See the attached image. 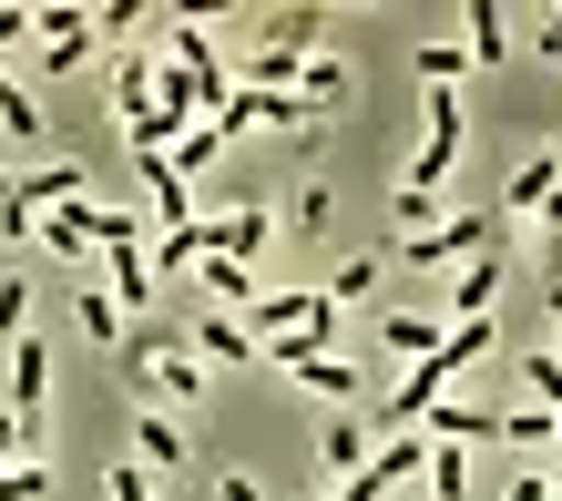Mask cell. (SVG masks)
<instances>
[{"label":"cell","mask_w":562,"mask_h":501,"mask_svg":"<svg viewBox=\"0 0 562 501\" xmlns=\"http://www.w3.org/2000/svg\"><path fill=\"white\" fill-rule=\"evenodd\" d=\"M31 42H42V73H72V62L103 42V21L72 11V0H42V11H31Z\"/></svg>","instance_id":"1"},{"label":"cell","mask_w":562,"mask_h":501,"mask_svg":"<svg viewBox=\"0 0 562 501\" xmlns=\"http://www.w3.org/2000/svg\"><path fill=\"white\" fill-rule=\"evenodd\" d=\"M11 410L21 420L52 410V338H11Z\"/></svg>","instance_id":"2"},{"label":"cell","mask_w":562,"mask_h":501,"mask_svg":"<svg viewBox=\"0 0 562 501\" xmlns=\"http://www.w3.org/2000/svg\"><path fill=\"white\" fill-rule=\"evenodd\" d=\"M481 246V215H450V225H429V236H400L389 256L400 266H450V256H471Z\"/></svg>","instance_id":"3"},{"label":"cell","mask_w":562,"mask_h":501,"mask_svg":"<svg viewBox=\"0 0 562 501\" xmlns=\"http://www.w3.org/2000/svg\"><path fill=\"white\" fill-rule=\"evenodd\" d=\"M256 246H267V205L236 194L225 215H205V256H256Z\"/></svg>","instance_id":"4"},{"label":"cell","mask_w":562,"mask_h":501,"mask_svg":"<svg viewBox=\"0 0 562 501\" xmlns=\"http://www.w3.org/2000/svg\"><path fill=\"white\" fill-rule=\"evenodd\" d=\"M134 175H144V194H154L164 225H194V185L175 175V154H134Z\"/></svg>","instance_id":"5"},{"label":"cell","mask_w":562,"mask_h":501,"mask_svg":"<svg viewBox=\"0 0 562 501\" xmlns=\"http://www.w3.org/2000/svg\"><path fill=\"white\" fill-rule=\"evenodd\" d=\"M552 194H562V154L532 144V154H521V175H512V215H542Z\"/></svg>","instance_id":"6"},{"label":"cell","mask_w":562,"mask_h":501,"mask_svg":"<svg viewBox=\"0 0 562 501\" xmlns=\"http://www.w3.org/2000/svg\"><path fill=\"white\" fill-rule=\"evenodd\" d=\"M379 338H389V358H400V369H419V358H429V348H440V338H450V327H429L419 308H389V327H379Z\"/></svg>","instance_id":"7"},{"label":"cell","mask_w":562,"mask_h":501,"mask_svg":"<svg viewBox=\"0 0 562 501\" xmlns=\"http://www.w3.org/2000/svg\"><path fill=\"white\" fill-rule=\"evenodd\" d=\"M317 450H327V471H338V481H358V471L379 460V450H369V430H358V420H327V430H317Z\"/></svg>","instance_id":"8"},{"label":"cell","mask_w":562,"mask_h":501,"mask_svg":"<svg viewBox=\"0 0 562 501\" xmlns=\"http://www.w3.org/2000/svg\"><path fill=\"white\" fill-rule=\"evenodd\" d=\"M296 103H307V113L348 103V62H338V52H307V73H296Z\"/></svg>","instance_id":"9"},{"label":"cell","mask_w":562,"mask_h":501,"mask_svg":"<svg viewBox=\"0 0 562 501\" xmlns=\"http://www.w3.org/2000/svg\"><path fill=\"white\" fill-rule=\"evenodd\" d=\"M184 338H194V348H205V358H215V369H246V358H256V338H246V327H236V318H225V308H215L205 327H184Z\"/></svg>","instance_id":"10"},{"label":"cell","mask_w":562,"mask_h":501,"mask_svg":"<svg viewBox=\"0 0 562 501\" xmlns=\"http://www.w3.org/2000/svg\"><path fill=\"white\" fill-rule=\"evenodd\" d=\"M205 287H215V308H225V318H256V277H246V256H205Z\"/></svg>","instance_id":"11"},{"label":"cell","mask_w":562,"mask_h":501,"mask_svg":"<svg viewBox=\"0 0 562 501\" xmlns=\"http://www.w3.org/2000/svg\"><path fill=\"white\" fill-rule=\"evenodd\" d=\"M154 389L175 399V410H194V399H205V358H184V348H164V358H154Z\"/></svg>","instance_id":"12"},{"label":"cell","mask_w":562,"mask_h":501,"mask_svg":"<svg viewBox=\"0 0 562 501\" xmlns=\"http://www.w3.org/2000/svg\"><path fill=\"white\" fill-rule=\"evenodd\" d=\"M491 338H502V327H491V318H450V338H440V369L460 379V369H471V358H491Z\"/></svg>","instance_id":"13"},{"label":"cell","mask_w":562,"mask_h":501,"mask_svg":"<svg viewBox=\"0 0 562 501\" xmlns=\"http://www.w3.org/2000/svg\"><path fill=\"white\" fill-rule=\"evenodd\" d=\"M460 42H471V73H491V62L512 52V21H502V11H491V0H481V11H471V31H460Z\"/></svg>","instance_id":"14"},{"label":"cell","mask_w":562,"mask_h":501,"mask_svg":"<svg viewBox=\"0 0 562 501\" xmlns=\"http://www.w3.org/2000/svg\"><path fill=\"white\" fill-rule=\"evenodd\" d=\"M460 318H491V297H502V256H481V266H460Z\"/></svg>","instance_id":"15"},{"label":"cell","mask_w":562,"mask_h":501,"mask_svg":"<svg viewBox=\"0 0 562 501\" xmlns=\"http://www.w3.org/2000/svg\"><path fill=\"white\" fill-rule=\"evenodd\" d=\"M419 82H429V92L471 82V42H429V52H419Z\"/></svg>","instance_id":"16"},{"label":"cell","mask_w":562,"mask_h":501,"mask_svg":"<svg viewBox=\"0 0 562 501\" xmlns=\"http://www.w3.org/2000/svg\"><path fill=\"white\" fill-rule=\"evenodd\" d=\"M72 318H82V338H123V327H134V318L113 308V287H82V297H72Z\"/></svg>","instance_id":"17"},{"label":"cell","mask_w":562,"mask_h":501,"mask_svg":"<svg viewBox=\"0 0 562 501\" xmlns=\"http://www.w3.org/2000/svg\"><path fill=\"white\" fill-rule=\"evenodd\" d=\"M429 501H471V460H460V441L429 450Z\"/></svg>","instance_id":"18"},{"label":"cell","mask_w":562,"mask_h":501,"mask_svg":"<svg viewBox=\"0 0 562 501\" xmlns=\"http://www.w3.org/2000/svg\"><path fill=\"white\" fill-rule=\"evenodd\" d=\"M267 52H296V62H307L317 52V11H277L267 21Z\"/></svg>","instance_id":"19"},{"label":"cell","mask_w":562,"mask_h":501,"mask_svg":"<svg viewBox=\"0 0 562 501\" xmlns=\"http://www.w3.org/2000/svg\"><path fill=\"white\" fill-rule=\"evenodd\" d=\"M0 123H11L21 144H42V103H31V92H21L11 73H0Z\"/></svg>","instance_id":"20"},{"label":"cell","mask_w":562,"mask_h":501,"mask_svg":"<svg viewBox=\"0 0 562 501\" xmlns=\"http://www.w3.org/2000/svg\"><path fill=\"white\" fill-rule=\"evenodd\" d=\"M215 154H225V133H215V123H194V133H184V144H175V175L194 185V175H205V164H215Z\"/></svg>","instance_id":"21"},{"label":"cell","mask_w":562,"mask_h":501,"mask_svg":"<svg viewBox=\"0 0 562 501\" xmlns=\"http://www.w3.org/2000/svg\"><path fill=\"white\" fill-rule=\"evenodd\" d=\"M144 430V460H154V471H175V460H184V420H134Z\"/></svg>","instance_id":"22"},{"label":"cell","mask_w":562,"mask_h":501,"mask_svg":"<svg viewBox=\"0 0 562 501\" xmlns=\"http://www.w3.org/2000/svg\"><path fill=\"white\" fill-rule=\"evenodd\" d=\"M52 491V460H11V471H0V501H42Z\"/></svg>","instance_id":"23"},{"label":"cell","mask_w":562,"mask_h":501,"mask_svg":"<svg viewBox=\"0 0 562 501\" xmlns=\"http://www.w3.org/2000/svg\"><path fill=\"white\" fill-rule=\"evenodd\" d=\"M429 225H450V215H440V194H419V185H400V236H429Z\"/></svg>","instance_id":"24"},{"label":"cell","mask_w":562,"mask_h":501,"mask_svg":"<svg viewBox=\"0 0 562 501\" xmlns=\"http://www.w3.org/2000/svg\"><path fill=\"white\" fill-rule=\"evenodd\" d=\"M521 389H532V399H542V410H562V348H542V358H532V369H521Z\"/></svg>","instance_id":"25"},{"label":"cell","mask_w":562,"mask_h":501,"mask_svg":"<svg viewBox=\"0 0 562 501\" xmlns=\"http://www.w3.org/2000/svg\"><path fill=\"white\" fill-rule=\"evenodd\" d=\"M31 327V277H0V338H21Z\"/></svg>","instance_id":"26"},{"label":"cell","mask_w":562,"mask_h":501,"mask_svg":"<svg viewBox=\"0 0 562 501\" xmlns=\"http://www.w3.org/2000/svg\"><path fill=\"white\" fill-rule=\"evenodd\" d=\"M369 287H379V256H348L338 266V308H348V297H369Z\"/></svg>","instance_id":"27"},{"label":"cell","mask_w":562,"mask_h":501,"mask_svg":"<svg viewBox=\"0 0 562 501\" xmlns=\"http://www.w3.org/2000/svg\"><path fill=\"white\" fill-rule=\"evenodd\" d=\"M113 501H154V481H144V460H113V481H103Z\"/></svg>","instance_id":"28"},{"label":"cell","mask_w":562,"mask_h":501,"mask_svg":"<svg viewBox=\"0 0 562 501\" xmlns=\"http://www.w3.org/2000/svg\"><path fill=\"white\" fill-rule=\"evenodd\" d=\"M215 501H267V491H256V471H225V481H215Z\"/></svg>","instance_id":"29"},{"label":"cell","mask_w":562,"mask_h":501,"mask_svg":"<svg viewBox=\"0 0 562 501\" xmlns=\"http://www.w3.org/2000/svg\"><path fill=\"white\" fill-rule=\"evenodd\" d=\"M502 501H552V481H542V471H521V481H512Z\"/></svg>","instance_id":"30"},{"label":"cell","mask_w":562,"mask_h":501,"mask_svg":"<svg viewBox=\"0 0 562 501\" xmlns=\"http://www.w3.org/2000/svg\"><path fill=\"white\" fill-rule=\"evenodd\" d=\"M11 42H31V11H0V52H11Z\"/></svg>","instance_id":"31"},{"label":"cell","mask_w":562,"mask_h":501,"mask_svg":"<svg viewBox=\"0 0 562 501\" xmlns=\"http://www.w3.org/2000/svg\"><path fill=\"white\" fill-rule=\"evenodd\" d=\"M532 42H542V52L562 62V11H542V31H532Z\"/></svg>","instance_id":"32"},{"label":"cell","mask_w":562,"mask_h":501,"mask_svg":"<svg viewBox=\"0 0 562 501\" xmlns=\"http://www.w3.org/2000/svg\"><path fill=\"white\" fill-rule=\"evenodd\" d=\"M542 225H552V236H562V194H552V205H542Z\"/></svg>","instance_id":"33"},{"label":"cell","mask_w":562,"mask_h":501,"mask_svg":"<svg viewBox=\"0 0 562 501\" xmlns=\"http://www.w3.org/2000/svg\"><path fill=\"white\" fill-rule=\"evenodd\" d=\"M11 194H21V175H0V205H11Z\"/></svg>","instance_id":"34"},{"label":"cell","mask_w":562,"mask_h":501,"mask_svg":"<svg viewBox=\"0 0 562 501\" xmlns=\"http://www.w3.org/2000/svg\"><path fill=\"white\" fill-rule=\"evenodd\" d=\"M552 327H562V277H552Z\"/></svg>","instance_id":"35"},{"label":"cell","mask_w":562,"mask_h":501,"mask_svg":"<svg viewBox=\"0 0 562 501\" xmlns=\"http://www.w3.org/2000/svg\"><path fill=\"white\" fill-rule=\"evenodd\" d=\"M552 501H562V481H552Z\"/></svg>","instance_id":"36"}]
</instances>
